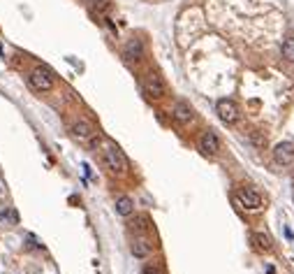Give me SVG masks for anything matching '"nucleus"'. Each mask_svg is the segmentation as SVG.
<instances>
[{
	"mask_svg": "<svg viewBox=\"0 0 294 274\" xmlns=\"http://www.w3.org/2000/svg\"><path fill=\"white\" fill-rule=\"evenodd\" d=\"M100 151H102V160L109 167V172H114V174H125L127 172V158H125V153L120 151V146L116 144V142L104 140Z\"/></svg>",
	"mask_w": 294,
	"mask_h": 274,
	"instance_id": "1",
	"label": "nucleus"
},
{
	"mask_svg": "<svg viewBox=\"0 0 294 274\" xmlns=\"http://www.w3.org/2000/svg\"><path fill=\"white\" fill-rule=\"evenodd\" d=\"M141 91H144L146 98H151V100H160V98H165V93H167V86H165L160 74L151 70V72H146L144 77H141Z\"/></svg>",
	"mask_w": 294,
	"mask_h": 274,
	"instance_id": "2",
	"label": "nucleus"
},
{
	"mask_svg": "<svg viewBox=\"0 0 294 274\" xmlns=\"http://www.w3.org/2000/svg\"><path fill=\"white\" fill-rule=\"evenodd\" d=\"M28 79L35 91H51L56 86V79H54V74H51V70H49V67H42V65L35 67V70L28 74Z\"/></svg>",
	"mask_w": 294,
	"mask_h": 274,
	"instance_id": "3",
	"label": "nucleus"
},
{
	"mask_svg": "<svg viewBox=\"0 0 294 274\" xmlns=\"http://www.w3.org/2000/svg\"><path fill=\"white\" fill-rule=\"evenodd\" d=\"M236 200H239V205L246 209V212H257V209H262V205H264L262 195L255 189H248V186L236 191Z\"/></svg>",
	"mask_w": 294,
	"mask_h": 274,
	"instance_id": "4",
	"label": "nucleus"
},
{
	"mask_svg": "<svg viewBox=\"0 0 294 274\" xmlns=\"http://www.w3.org/2000/svg\"><path fill=\"white\" fill-rule=\"evenodd\" d=\"M216 112H218V116H220L222 123H236L239 121V107H236L232 100H227V98L218 100Z\"/></svg>",
	"mask_w": 294,
	"mask_h": 274,
	"instance_id": "5",
	"label": "nucleus"
},
{
	"mask_svg": "<svg viewBox=\"0 0 294 274\" xmlns=\"http://www.w3.org/2000/svg\"><path fill=\"white\" fill-rule=\"evenodd\" d=\"M199 151L204 156H216L220 151V140H218V135L213 130H204L202 133V137H199Z\"/></svg>",
	"mask_w": 294,
	"mask_h": 274,
	"instance_id": "6",
	"label": "nucleus"
},
{
	"mask_svg": "<svg viewBox=\"0 0 294 274\" xmlns=\"http://www.w3.org/2000/svg\"><path fill=\"white\" fill-rule=\"evenodd\" d=\"M172 116H174L181 126H188V123L195 119V110L190 107V103H186V100H179V103L172 107Z\"/></svg>",
	"mask_w": 294,
	"mask_h": 274,
	"instance_id": "7",
	"label": "nucleus"
},
{
	"mask_svg": "<svg viewBox=\"0 0 294 274\" xmlns=\"http://www.w3.org/2000/svg\"><path fill=\"white\" fill-rule=\"evenodd\" d=\"M70 130H72V137H77L79 142H90L93 140V135H95L93 126H90L86 119H77V121L70 126Z\"/></svg>",
	"mask_w": 294,
	"mask_h": 274,
	"instance_id": "8",
	"label": "nucleus"
},
{
	"mask_svg": "<svg viewBox=\"0 0 294 274\" xmlns=\"http://www.w3.org/2000/svg\"><path fill=\"white\" fill-rule=\"evenodd\" d=\"M141 56H144V44H141V40H130V42L123 47V58H125V63H139L141 61Z\"/></svg>",
	"mask_w": 294,
	"mask_h": 274,
	"instance_id": "9",
	"label": "nucleus"
},
{
	"mask_svg": "<svg viewBox=\"0 0 294 274\" xmlns=\"http://www.w3.org/2000/svg\"><path fill=\"white\" fill-rule=\"evenodd\" d=\"M273 158H276V163H280V165H289L294 160V144L292 142H280V144H276V149H273Z\"/></svg>",
	"mask_w": 294,
	"mask_h": 274,
	"instance_id": "10",
	"label": "nucleus"
},
{
	"mask_svg": "<svg viewBox=\"0 0 294 274\" xmlns=\"http://www.w3.org/2000/svg\"><path fill=\"white\" fill-rule=\"evenodd\" d=\"M130 249H132L134 258H149L151 253H153V246H151V242L146 237H137Z\"/></svg>",
	"mask_w": 294,
	"mask_h": 274,
	"instance_id": "11",
	"label": "nucleus"
},
{
	"mask_svg": "<svg viewBox=\"0 0 294 274\" xmlns=\"http://www.w3.org/2000/svg\"><path fill=\"white\" fill-rule=\"evenodd\" d=\"M116 214L120 216H132L134 214V202L127 198V195H120L118 200H116Z\"/></svg>",
	"mask_w": 294,
	"mask_h": 274,
	"instance_id": "12",
	"label": "nucleus"
},
{
	"mask_svg": "<svg viewBox=\"0 0 294 274\" xmlns=\"http://www.w3.org/2000/svg\"><path fill=\"white\" fill-rule=\"evenodd\" d=\"M252 242H255V246H257L259 251H264V253L271 251V239L266 237L264 232H255V235H252Z\"/></svg>",
	"mask_w": 294,
	"mask_h": 274,
	"instance_id": "13",
	"label": "nucleus"
},
{
	"mask_svg": "<svg viewBox=\"0 0 294 274\" xmlns=\"http://www.w3.org/2000/svg\"><path fill=\"white\" fill-rule=\"evenodd\" d=\"M282 56H285L287 61H294V37H287V40L282 42Z\"/></svg>",
	"mask_w": 294,
	"mask_h": 274,
	"instance_id": "14",
	"label": "nucleus"
},
{
	"mask_svg": "<svg viewBox=\"0 0 294 274\" xmlns=\"http://www.w3.org/2000/svg\"><path fill=\"white\" fill-rule=\"evenodd\" d=\"M0 221H3V223H19V214L14 212V209H7V212H3L0 214Z\"/></svg>",
	"mask_w": 294,
	"mask_h": 274,
	"instance_id": "15",
	"label": "nucleus"
},
{
	"mask_svg": "<svg viewBox=\"0 0 294 274\" xmlns=\"http://www.w3.org/2000/svg\"><path fill=\"white\" fill-rule=\"evenodd\" d=\"M144 274H160V269L153 267V265H149V267H144Z\"/></svg>",
	"mask_w": 294,
	"mask_h": 274,
	"instance_id": "16",
	"label": "nucleus"
},
{
	"mask_svg": "<svg viewBox=\"0 0 294 274\" xmlns=\"http://www.w3.org/2000/svg\"><path fill=\"white\" fill-rule=\"evenodd\" d=\"M266 274H276V269H273V267L269 265V267H266Z\"/></svg>",
	"mask_w": 294,
	"mask_h": 274,
	"instance_id": "17",
	"label": "nucleus"
}]
</instances>
